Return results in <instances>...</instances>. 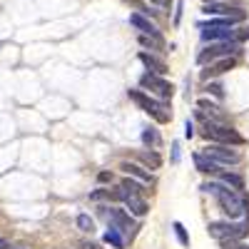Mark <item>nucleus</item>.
Here are the masks:
<instances>
[{
	"instance_id": "4be33fe9",
	"label": "nucleus",
	"mask_w": 249,
	"mask_h": 249,
	"mask_svg": "<svg viewBox=\"0 0 249 249\" xmlns=\"http://www.w3.org/2000/svg\"><path fill=\"white\" fill-rule=\"evenodd\" d=\"M172 230H175V234H177V239H179L182 247H190V234H187V230H184L182 222H172Z\"/></svg>"
},
{
	"instance_id": "6ab92c4d",
	"label": "nucleus",
	"mask_w": 249,
	"mask_h": 249,
	"mask_svg": "<svg viewBox=\"0 0 249 249\" xmlns=\"http://www.w3.org/2000/svg\"><path fill=\"white\" fill-rule=\"evenodd\" d=\"M142 142L147 144V147H152V150L162 147V137H160V132H157V130H152V127H147V130L142 132Z\"/></svg>"
},
{
	"instance_id": "a211bd4d",
	"label": "nucleus",
	"mask_w": 249,
	"mask_h": 249,
	"mask_svg": "<svg viewBox=\"0 0 249 249\" xmlns=\"http://www.w3.org/2000/svg\"><path fill=\"white\" fill-rule=\"evenodd\" d=\"M217 175H219V179H222L227 187H232V190H237V192L244 190V179H242L239 175H230V172H222V170H219Z\"/></svg>"
},
{
	"instance_id": "72a5a7b5",
	"label": "nucleus",
	"mask_w": 249,
	"mask_h": 249,
	"mask_svg": "<svg viewBox=\"0 0 249 249\" xmlns=\"http://www.w3.org/2000/svg\"><path fill=\"white\" fill-rule=\"evenodd\" d=\"M237 37H239V40H247V37H249V30H244V33H237Z\"/></svg>"
},
{
	"instance_id": "f257e3e1",
	"label": "nucleus",
	"mask_w": 249,
	"mask_h": 249,
	"mask_svg": "<svg viewBox=\"0 0 249 249\" xmlns=\"http://www.w3.org/2000/svg\"><path fill=\"white\" fill-rule=\"evenodd\" d=\"M214 197H217V202L222 207V212L230 217V219H239V217L247 214V202L239 197L237 190H230L227 184H222L219 190L214 192Z\"/></svg>"
},
{
	"instance_id": "393cba45",
	"label": "nucleus",
	"mask_w": 249,
	"mask_h": 249,
	"mask_svg": "<svg viewBox=\"0 0 249 249\" xmlns=\"http://www.w3.org/2000/svg\"><path fill=\"white\" fill-rule=\"evenodd\" d=\"M222 249H249V247L242 244L239 239H224V242H222Z\"/></svg>"
},
{
	"instance_id": "a878e982",
	"label": "nucleus",
	"mask_w": 249,
	"mask_h": 249,
	"mask_svg": "<svg viewBox=\"0 0 249 249\" xmlns=\"http://www.w3.org/2000/svg\"><path fill=\"white\" fill-rule=\"evenodd\" d=\"M90 199L92 202H97V199H112V195H110V190H97V192L90 195Z\"/></svg>"
},
{
	"instance_id": "f8f14e48",
	"label": "nucleus",
	"mask_w": 249,
	"mask_h": 249,
	"mask_svg": "<svg viewBox=\"0 0 249 249\" xmlns=\"http://www.w3.org/2000/svg\"><path fill=\"white\" fill-rule=\"evenodd\" d=\"M232 68H234V55H230V57H222L219 62H217V60H212V62H210V70H204V72H202V77L207 80L210 75H222V72L232 70Z\"/></svg>"
},
{
	"instance_id": "dca6fc26",
	"label": "nucleus",
	"mask_w": 249,
	"mask_h": 249,
	"mask_svg": "<svg viewBox=\"0 0 249 249\" xmlns=\"http://www.w3.org/2000/svg\"><path fill=\"white\" fill-rule=\"evenodd\" d=\"M195 164H197V170L204 172V175H217L219 172V164L212 162L210 157H204V155H195Z\"/></svg>"
},
{
	"instance_id": "9d476101",
	"label": "nucleus",
	"mask_w": 249,
	"mask_h": 249,
	"mask_svg": "<svg viewBox=\"0 0 249 249\" xmlns=\"http://www.w3.org/2000/svg\"><path fill=\"white\" fill-rule=\"evenodd\" d=\"M140 88L152 90V92H155V95H160L162 100H170V97H172V92H175V88L170 85V82L164 80L162 75H155V72H144V75L140 77Z\"/></svg>"
},
{
	"instance_id": "473e14b6",
	"label": "nucleus",
	"mask_w": 249,
	"mask_h": 249,
	"mask_svg": "<svg viewBox=\"0 0 249 249\" xmlns=\"http://www.w3.org/2000/svg\"><path fill=\"white\" fill-rule=\"evenodd\" d=\"M177 160H179V144L175 142L172 144V162H177Z\"/></svg>"
},
{
	"instance_id": "423d86ee",
	"label": "nucleus",
	"mask_w": 249,
	"mask_h": 249,
	"mask_svg": "<svg viewBox=\"0 0 249 249\" xmlns=\"http://www.w3.org/2000/svg\"><path fill=\"white\" fill-rule=\"evenodd\" d=\"M202 40H237V30H234V20L222 18V20H212V23L202 25Z\"/></svg>"
},
{
	"instance_id": "4468645a",
	"label": "nucleus",
	"mask_w": 249,
	"mask_h": 249,
	"mask_svg": "<svg viewBox=\"0 0 249 249\" xmlns=\"http://www.w3.org/2000/svg\"><path fill=\"white\" fill-rule=\"evenodd\" d=\"M140 62L150 72H155V75H164V72H167V65H164L162 60H157L155 55H150V53H140Z\"/></svg>"
},
{
	"instance_id": "2f4dec72",
	"label": "nucleus",
	"mask_w": 249,
	"mask_h": 249,
	"mask_svg": "<svg viewBox=\"0 0 249 249\" xmlns=\"http://www.w3.org/2000/svg\"><path fill=\"white\" fill-rule=\"evenodd\" d=\"M150 3L157 8H170V0H150Z\"/></svg>"
},
{
	"instance_id": "c85d7f7f",
	"label": "nucleus",
	"mask_w": 249,
	"mask_h": 249,
	"mask_svg": "<svg viewBox=\"0 0 249 249\" xmlns=\"http://www.w3.org/2000/svg\"><path fill=\"white\" fill-rule=\"evenodd\" d=\"M207 90H210L212 95H217V97H222V85H217V82H214V85H210Z\"/></svg>"
},
{
	"instance_id": "cd10ccee",
	"label": "nucleus",
	"mask_w": 249,
	"mask_h": 249,
	"mask_svg": "<svg viewBox=\"0 0 249 249\" xmlns=\"http://www.w3.org/2000/svg\"><path fill=\"white\" fill-rule=\"evenodd\" d=\"M179 18H182V0H177V10H175V25H179Z\"/></svg>"
},
{
	"instance_id": "f3484780",
	"label": "nucleus",
	"mask_w": 249,
	"mask_h": 249,
	"mask_svg": "<svg viewBox=\"0 0 249 249\" xmlns=\"http://www.w3.org/2000/svg\"><path fill=\"white\" fill-rule=\"evenodd\" d=\"M137 157H140L144 164H150L152 170H160V167H162V157H160L155 150H150V152H147V150H142V152H137Z\"/></svg>"
},
{
	"instance_id": "6e6552de",
	"label": "nucleus",
	"mask_w": 249,
	"mask_h": 249,
	"mask_svg": "<svg viewBox=\"0 0 249 249\" xmlns=\"http://www.w3.org/2000/svg\"><path fill=\"white\" fill-rule=\"evenodd\" d=\"M112 199H122L124 207H127L135 217H144V214H147V210H150L147 202H144V197L140 192H130V190H124L122 184L117 187V192H112Z\"/></svg>"
},
{
	"instance_id": "7ed1b4c3",
	"label": "nucleus",
	"mask_w": 249,
	"mask_h": 249,
	"mask_svg": "<svg viewBox=\"0 0 249 249\" xmlns=\"http://www.w3.org/2000/svg\"><path fill=\"white\" fill-rule=\"evenodd\" d=\"M210 237L224 242V239H244L247 232H249V219H242V222H212L207 227Z\"/></svg>"
},
{
	"instance_id": "aec40b11",
	"label": "nucleus",
	"mask_w": 249,
	"mask_h": 249,
	"mask_svg": "<svg viewBox=\"0 0 249 249\" xmlns=\"http://www.w3.org/2000/svg\"><path fill=\"white\" fill-rule=\"evenodd\" d=\"M140 45L155 48V50H164V40L160 37V33L157 35H140Z\"/></svg>"
},
{
	"instance_id": "0eeeda50",
	"label": "nucleus",
	"mask_w": 249,
	"mask_h": 249,
	"mask_svg": "<svg viewBox=\"0 0 249 249\" xmlns=\"http://www.w3.org/2000/svg\"><path fill=\"white\" fill-rule=\"evenodd\" d=\"M202 155L210 157L212 162H217L219 167H222V164H227V167H230V164H239V162H242V155H239L237 150H230V144H222V142L204 147Z\"/></svg>"
},
{
	"instance_id": "1a4fd4ad",
	"label": "nucleus",
	"mask_w": 249,
	"mask_h": 249,
	"mask_svg": "<svg viewBox=\"0 0 249 249\" xmlns=\"http://www.w3.org/2000/svg\"><path fill=\"white\" fill-rule=\"evenodd\" d=\"M100 214L105 217L107 222H110V227H115L117 232H122V234H127V237H132V232L137 230L135 227V222H132V217L124 212V210H107V207H102L100 210Z\"/></svg>"
},
{
	"instance_id": "7c9ffc66",
	"label": "nucleus",
	"mask_w": 249,
	"mask_h": 249,
	"mask_svg": "<svg viewBox=\"0 0 249 249\" xmlns=\"http://www.w3.org/2000/svg\"><path fill=\"white\" fill-rule=\"evenodd\" d=\"M80 249H102L100 244H95V242H82L80 244Z\"/></svg>"
},
{
	"instance_id": "412c9836",
	"label": "nucleus",
	"mask_w": 249,
	"mask_h": 249,
	"mask_svg": "<svg viewBox=\"0 0 249 249\" xmlns=\"http://www.w3.org/2000/svg\"><path fill=\"white\" fill-rule=\"evenodd\" d=\"M105 242L112 244L115 249H124V239H122V234L115 230V227H110V230L105 232Z\"/></svg>"
},
{
	"instance_id": "20e7f679",
	"label": "nucleus",
	"mask_w": 249,
	"mask_h": 249,
	"mask_svg": "<svg viewBox=\"0 0 249 249\" xmlns=\"http://www.w3.org/2000/svg\"><path fill=\"white\" fill-rule=\"evenodd\" d=\"M130 100L137 102V105L147 112L150 117H155V120L162 122V124L172 120V115H170V110H167V105H164V102H160V100H155V97H150V95H144V92H140V90H130Z\"/></svg>"
},
{
	"instance_id": "bb28decb",
	"label": "nucleus",
	"mask_w": 249,
	"mask_h": 249,
	"mask_svg": "<svg viewBox=\"0 0 249 249\" xmlns=\"http://www.w3.org/2000/svg\"><path fill=\"white\" fill-rule=\"evenodd\" d=\"M192 135H195V127H192V122H190V120H187V122H184V137H187V140H190Z\"/></svg>"
},
{
	"instance_id": "5701e85b",
	"label": "nucleus",
	"mask_w": 249,
	"mask_h": 249,
	"mask_svg": "<svg viewBox=\"0 0 249 249\" xmlns=\"http://www.w3.org/2000/svg\"><path fill=\"white\" fill-rule=\"evenodd\" d=\"M77 227L82 232H92L95 230V222L90 219V214H77Z\"/></svg>"
},
{
	"instance_id": "c756f323",
	"label": "nucleus",
	"mask_w": 249,
	"mask_h": 249,
	"mask_svg": "<svg viewBox=\"0 0 249 249\" xmlns=\"http://www.w3.org/2000/svg\"><path fill=\"white\" fill-rule=\"evenodd\" d=\"M97 179H100V182H112V172H100Z\"/></svg>"
},
{
	"instance_id": "b1692460",
	"label": "nucleus",
	"mask_w": 249,
	"mask_h": 249,
	"mask_svg": "<svg viewBox=\"0 0 249 249\" xmlns=\"http://www.w3.org/2000/svg\"><path fill=\"white\" fill-rule=\"evenodd\" d=\"M120 184L124 187V190H130V192H140V195L144 192V190H142V182H135V179H130V177H127V179H122Z\"/></svg>"
},
{
	"instance_id": "f704fd0d",
	"label": "nucleus",
	"mask_w": 249,
	"mask_h": 249,
	"mask_svg": "<svg viewBox=\"0 0 249 249\" xmlns=\"http://www.w3.org/2000/svg\"><path fill=\"white\" fill-rule=\"evenodd\" d=\"M5 247H8V244H5V239H3V237H0V249H5Z\"/></svg>"
},
{
	"instance_id": "39448f33",
	"label": "nucleus",
	"mask_w": 249,
	"mask_h": 249,
	"mask_svg": "<svg viewBox=\"0 0 249 249\" xmlns=\"http://www.w3.org/2000/svg\"><path fill=\"white\" fill-rule=\"evenodd\" d=\"M242 45L237 43V40H214V43L210 48H204L197 57L199 65H207V62L212 60H219V57H230V55H239Z\"/></svg>"
},
{
	"instance_id": "ddd939ff",
	"label": "nucleus",
	"mask_w": 249,
	"mask_h": 249,
	"mask_svg": "<svg viewBox=\"0 0 249 249\" xmlns=\"http://www.w3.org/2000/svg\"><path fill=\"white\" fill-rule=\"evenodd\" d=\"M120 170L124 172V175H130V177H135V179H140L142 184H152V177H150V172H144L140 164H132V162H122L120 164Z\"/></svg>"
},
{
	"instance_id": "f03ea898",
	"label": "nucleus",
	"mask_w": 249,
	"mask_h": 249,
	"mask_svg": "<svg viewBox=\"0 0 249 249\" xmlns=\"http://www.w3.org/2000/svg\"><path fill=\"white\" fill-rule=\"evenodd\" d=\"M204 135L207 140H214V142H222V144H242L244 137L227 122H219V120H204Z\"/></svg>"
},
{
	"instance_id": "2eb2a0df",
	"label": "nucleus",
	"mask_w": 249,
	"mask_h": 249,
	"mask_svg": "<svg viewBox=\"0 0 249 249\" xmlns=\"http://www.w3.org/2000/svg\"><path fill=\"white\" fill-rule=\"evenodd\" d=\"M130 23H132V25H135L142 35H157V28L150 23L147 18H142L140 13H132V15H130Z\"/></svg>"
},
{
	"instance_id": "9b49d317",
	"label": "nucleus",
	"mask_w": 249,
	"mask_h": 249,
	"mask_svg": "<svg viewBox=\"0 0 249 249\" xmlns=\"http://www.w3.org/2000/svg\"><path fill=\"white\" fill-rule=\"evenodd\" d=\"M204 15H224V18H230L234 20V23H242L244 20V13L239 8H230V5H219V3H210V5H204L202 8Z\"/></svg>"
}]
</instances>
